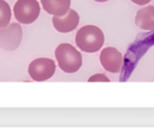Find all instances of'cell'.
<instances>
[{
  "label": "cell",
  "instance_id": "cell-1",
  "mask_svg": "<svg viewBox=\"0 0 154 128\" xmlns=\"http://www.w3.org/2000/svg\"><path fill=\"white\" fill-rule=\"evenodd\" d=\"M75 43L82 51L95 53L103 47L105 43V35L98 27L88 24L80 28L77 32Z\"/></svg>",
  "mask_w": 154,
  "mask_h": 128
},
{
  "label": "cell",
  "instance_id": "cell-2",
  "mask_svg": "<svg viewBox=\"0 0 154 128\" xmlns=\"http://www.w3.org/2000/svg\"><path fill=\"white\" fill-rule=\"evenodd\" d=\"M58 66L66 73H75L82 65V56L70 43H60L55 50Z\"/></svg>",
  "mask_w": 154,
  "mask_h": 128
},
{
  "label": "cell",
  "instance_id": "cell-3",
  "mask_svg": "<svg viewBox=\"0 0 154 128\" xmlns=\"http://www.w3.org/2000/svg\"><path fill=\"white\" fill-rule=\"evenodd\" d=\"M14 14L18 22L30 24L38 18L40 7L37 0H18L14 5Z\"/></svg>",
  "mask_w": 154,
  "mask_h": 128
},
{
  "label": "cell",
  "instance_id": "cell-4",
  "mask_svg": "<svg viewBox=\"0 0 154 128\" xmlns=\"http://www.w3.org/2000/svg\"><path fill=\"white\" fill-rule=\"evenodd\" d=\"M56 70V65L50 58H37L29 66V74L31 78L36 82H45L51 78Z\"/></svg>",
  "mask_w": 154,
  "mask_h": 128
},
{
  "label": "cell",
  "instance_id": "cell-5",
  "mask_svg": "<svg viewBox=\"0 0 154 128\" xmlns=\"http://www.w3.org/2000/svg\"><path fill=\"white\" fill-rule=\"evenodd\" d=\"M22 39V29L19 24H12L10 27L0 29V47L5 50L17 49Z\"/></svg>",
  "mask_w": 154,
  "mask_h": 128
},
{
  "label": "cell",
  "instance_id": "cell-6",
  "mask_svg": "<svg viewBox=\"0 0 154 128\" xmlns=\"http://www.w3.org/2000/svg\"><path fill=\"white\" fill-rule=\"evenodd\" d=\"M100 64L103 69L111 73L120 72L124 65V56L117 49L113 47H108L100 53Z\"/></svg>",
  "mask_w": 154,
  "mask_h": 128
},
{
  "label": "cell",
  "instance_id": "cell-7",
  "mask_svg": "<svg viewBox=\"0 0 154 128\" xmlns=\"http://www.w3.org/2000/svg\"><path fill=\"white\" fill-rule=\"evenodd\" d=\"M52 22L59 33H69L77 28L79 24V15L76 11L71 9L62 16H53Z\"/></svg>",
  "mask_w": 154,
  "mask_h": 128
},
{
  "label": "cell",
  "instance_id": "cell-8",
  "mask_svg": "<svg viewBox=\"0 0 154 128\" xmlns=\"http://www.w3.org/2000/svg\"><path fill=\"white\" fill-rule=\"evenodd\" d=\"M135 24L141 30L154 31V5H148L137 12Z\"/></svg>",
  "mask_w": 154,
  "mask_h": 128
},
{
  "label": "cell",
  "instance_id": "cell-9",
  "mask_svg": "<svg viewBox=\"0 0 154 128\" xmlns=\"http://www.w3.org/2000/svg\"><path fill=\"white\" fill-rule=\"evenodd\" d=\"M41 5L47 13L53 16H62L70 10L71 0H41Z\"/></svg>",
  "mask_w": 154,
  "mask_h": 128
},
{
  "label": "cell",
  "instance_id": "cell-10",
  "mask_svg": "<svg viewBox=\"0 0 154 128\" xmlns=\"http://www.w3.org/2000/svg\"><path fill=\"white\" fill-rule=\"evenodd\" d=\"M12 12L10 5L5 0H0V29L9 26L11 21Z\"/></svg>",
  "mask_w": 154,
  "mask_h": 128
},
{
  "label": "cell",
  "instance_id": "cell-11",
  "mask_svg": "<svg viewBox=\"0 0 154 128\" xmlns=\"http://www.w3.org/2000/svg\"><path fill=\"white\" fill-rule=\"evenodd\" d=\"M110 82V79L108 78L107 76H106L105 74H95L94 76L90 77L89 78V82Z\"/></svg>",
  "mask_w": 154,
  "mask_h": 128
},
{
  "label": "cell",
  "instance_id": "cell-12",
  "mask_svg": "<svg viewBox=\"0 0 154 128\" xmlns=\"http://www.w3.org/2000/svg\"><path fill=\"white\" fill-rule=\"evenodd\" d=\"M131 1L137 5H147V3H149L151 0H131Z\"/></svg>",
  "mask_w": 154,
  "mask_h": 128
},
{
  "label": "cell",
  "instance_id": "cell-13",
  "mask_svg": "<svg viewBox=\"0 0 154 128\" xmlns=\"http://www.w3.org/2000/svg\"><path fill=\"white\" fill-rule=\"evenodd\" d=\"M94 1H96V2H106L108 0H94Z\"/></svg>",
  "mask_w": 154,
  "mask_h": 128
}]
</instances>
